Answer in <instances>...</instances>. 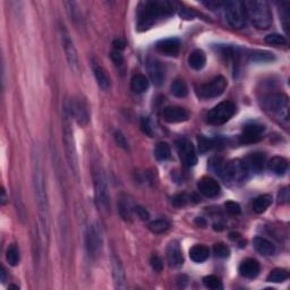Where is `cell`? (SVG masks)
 Here are the masks:
<instances>
[{"label":"cell","mask_w":290,"mask_h":290,"mask_svg":"<svg viewBox=\"0 0 290 290\" xmlns=\"http://www.w3.org/2000/svg\"><path fill=\"white\" fill-rule=\"evenodd\" d=\"M33 186L37 210H39L40 230L42 237L48 243L49 235H50V212H49V202L44 184L43 169L41 166L40 155L36 153V151L33 152Z\"/></svg>","instance_id":"cell-1"},{"label":"cell","mask_w":290,"mask_h":290,"mask_svg":"<svg viewBox=\"0 0 290 290\" xmlns=\"http://www.w3.org/2000/svg\"><path fill=\"white\" fill-rule=\"evenodd\" d=\"M174 14L173 2L167 0H152L141 3L137 17V28L140 31L151 29L156 23Z\"/></svg>","instance_id":"cell-2"},{"label":"cell","mask_w":290,"mask_h":290,"mask_svg":"<svg viewBox=\"0 0 290 290\" xmlns=\"http://www.w3.org/2000/svg\"><path fill=\"white\" fill-rule=\"evenodd\" d=\"M246 17L250 18L255 28L258 30L269 29L273 23L272 11L269 3L262 0H249L244 2Z\"/></svg>","instance_id":"cell-3"},{"label":"cell","mask_w":290,"mask_h":290,"mask_svg":"<svg viewBox=\"0 0 290 290\" xmlns=\"http://www.w3.org/2000/svg\"><path fill=\"white\" fill-rule=\"evenodd\" d=\"M212 166L216 174L219 175L224 181L230 182V184H238V182L244 181L249 175V170H247L245 163L240 160L223 162L218 159Z\"/></svg>","instance_id":"cell-4"},{"label":"cell","mask_w":290,"mask_h":290,"mask_svg":"<svg viewBox=\"0 0 290 290\" xmlns=\"http://www.w3.org/2000/svg\"><path fill=\"white\" fill-rule=\"evenodd\" d=\"M93 184L94 195L98 207L104 211H110V193L108 181H107L105 171L101 167H94L93 169Z\"/></svg>","instance_id":"cell-5"},{"label":"cell","mask_w":290,"mask_h":290,"mask_svg":"<svg viewBox=\"0 0 290 290\" xmlns=\"http://www.w3.org/2000/svg\"><path fill=\"white\" fill-rule=\"evenodd\" d=\"M65 111H66V110H65ZM65 117H66V121H65V125H64V144H65V150H66L67 161L76 179H79L78 156H77V151H76L74 132H72V129L71 127V123H70L71 114L66 111V116Z\"/></svg>","instance_id":"cell-6"},{"label":"cell","mask_w":290,"mask_h":290,"mask_svg":"<svg viewBox=\"0 0 290 290\" xmlns=\"http://www.w3.org/2000/svg\"><path fill=\"white\" fill-rule=\"evenodd\" d=\"M263 107L269 112L276 114L278 118L288 123L289 120V101L288 97L284 93H274L266 95L263 99Z\"/></svg>","instance_id":"cell-7"},{"label":"cell","mask_w":290,"mask_h":290,"mask_svg":"<svg viewBox=\"0 0 290 290\" xmlns=\"http://www.w3.org/2000/svg\"><path fill=\"white\" fill-rule=\"evenodd\" d=\"M224 15L229 25L234 29H243L246 25V11L242 1H226L223 2Z\"/></svg>","instance_id":"cell-8"},{"label":"cell","mask_w":290,"mask_h":290,"mask_svg":"<svg viewBox=\"0 0 290 290\" xmlns=\"http://www.w3.org/2000/svg\"><path fill=\"white\" fill-rule=\"evenodd\" d=\"M236 113V105L232 101H223L212 108L207 114V120L211 125L226 124Z\"/></svg>","instance_id":"cell-9"},{"label":"cell","mask_w":290,"mask_h":290,"mask_svg":"<svg viewBox=\"0 0 290 290\" xmlns=\"http://www.w3.org/2000/svg\"><path fill=\"white\" fill-rule=\"evenodd\" d=\"M228 86L227 79L223 76H217L216 78H213L212 81L209 83H205L203 85H201L197 89V95L201 99H213L218 98L226 91Z\"/></svg>","instance_id":"cell-10"},{"label":"cell","mask_w":290,"mask_h":290,"mask_svg":"<svg viewBox=\"0 0 290 290\" xmlns=\"http://www.w3.org/2000/svg\"><path fill=\"white\" fill-rule=\"evenodd\" d=\"M102 244H104V238L100 227L97 223L91 224L85 234V247L91 257L97 256L101 251Z\"/></svg>","instance_id":"cell-11"},{"label":"cell","mask_w":290,"mask_h":290,"mask_svg":"<svg viewBox=\"0 0 290 290\" xmlns=\"http://www.w3.org/2000/svg\"><path fill=\"white\" fill-rule=\"evenodd\" d=\"M60 39H62L63 49H64L65 55H66L68 65H70L72 71L77 72L79 68L77 50H76L74 42H72L70 33L67 32L66 29H65V26H62V28H60Z\"/></svg>","instance_id":"cell-12"},{"label":"cell","mask_w":290,"mask_h":290,"mask_svg":"<svg viewBox=\"0 0 290 290\" xmlns=\"http://www.w3.org/2000/svg\"><path fill=\"white\" fill-rule=\"evenodd\" d=\"M66 111L71 114V117L74 118L81 127H85L90 121L89 109H87L86 104L82 99H74L70 101L66 106Z\"/></svg>","instance_id":"cell-13"},{"label":"cell","mask_w":290,"mask_h":290,"mask_svg":"<svg viewBox=\"0 0 290 290\" xmlns=\"http://www.w3.org/2000/svg\"><path fill=\"white\" fill-rule=\"evenodd\" d=\"M179 158L187 167H193L197 163V154L194 145L186 139H181L176 143Z\"/></svg>","instance_id":"cell-14"},{"label":"cell","mask_w":290,"mask_h":290,"mask_svg":"<svg viewBox=\"0 0 290 290\" xmlns=\"http://www.w3.org/2000/svg\"><path fill=\"white\" fill-rule=\"evenodd\" d=\"M147 72L155 86H161L166 81V67L162 62L154 57H148L146 60Z\"/></svg>","instance_id":"cell-15"},{"label":"cell","mask_w":290,"mask_h":290,"mask_svg":"<svg viewBox=\"0 0 290 290\" xmlns=\"http://www.w3.org/2000/svg\"><path fill=\"white\" fill-rule=\"evenodd\" d=\"M264 131V126L259 124H249L243 129V134L240 135V143L250 144L258 142L261 135Z\"/></svg>","instance_id":"cell-16"},{"label":"cell","mask_w":290,"mask_h":290,"mask_svg":"<svg viewBox=\"0 0 290 290\" xmlns=\"http://www.w3.org/2000/svg\"><path fill=\"white\" fill-rule=\"evenodd\" d=\"M163 118L167 123H184L189 119V112L181 107H168L163 110Z\"/></svg>","instance_id":"cell-17"},{"label":"cell","mask_w":290,"mask_h":290,"mask_svg":"<svg viewBox=\"0 0 290 290\" xmlns=\"http://www.w3.org/2000/svg\"><path fill=\"white\" fill-rule=\"evenodd\" d=\"M197 188L200 190L201 194H203L204 196L210 198L217 197L221 192V187L219 185V182L215 181V179L209 177L202 178L201 181H198Z\"/></svg>","instance_id":"cell-18"},{"label":"cell","mask_w":290,"mask_h":290,"mask_svg":"<svg viewBox=\"0 0 290 290\" xmlns=\"http://www.w3.org/2000/svg\"><path fill=\"white\" fill-rule=\"evenodd\" d=\"M156 49L166 56H177L181 50V41L176 37H168L156 43Z\"/></svg>","instance_id":"cell-19"},{"label":"cell","mask_w":290,"mask_h":290,"mask_svg":"<svg viewBox=\"0 0 290 290\" xmlns=\"http://www.w3.org/2000/svg\"><path fill=\"white\" fill-rule=\"evenodd\" d=\"M245 166L249 170V173H255L258 174L261 173L265 165V154L261 153V152H255V153H251L245 159Z\"/></svg>","instance_id":"cell-20"},{"label":"cell","mask_w":290,"mask_h":290,"mask_svg":"<svg viewBox=\"0 0 290 290\" xmlns=\"http://www.w3.org/2000/svg\"><path fill=\"white\" fill-rule=\"evenodd\" d=\"M112 262V277L114 287L118 289H125L126 288V274L124 266L121 264L120 259L116 255H113L111 258Z\"/></svg>","instance_id":"cell-21"},{"label":"cell","mask_w":290,"mask_h":290,"mask_svg":"<svg viewBox=\"0 0 290 290\" xmlns=\"http://www.w3.org/2000/svg\"><path fill=\"white\" fill-rule=\"evenodd\" d=\"M167 259L170 266L173 268H179L184 263V256H182L181 246L177 242H171L167 249Z\"/></svg>","instance_id":"cell-22"},{"label":"cell","mask_w":290,"mask_h":290,"mask_svg":"<svg viewBox=\"0 0 290 290\" xmlns=\"http://www.w3.org/2000/svg\"><path fill=\"white\" fill-rule=\"evenodd\" d=\"M259 271H261V265L254 258H246L245 261L242 262L239 265V273L245 278H255L258 276Z\"/></svg>","instance_id":"cell-23"},{"label":"cell","mask_w":290,"mask_h":290,"mask_svg":"<svg viewBox=\"0 0 290 290\" xmlns=\"http://www.w3.org/2000/svg\"><path fill=\"white\" fill-rule=\"evenodd\" d=\"M288 160L284 156H273L268 163V169L277 176H282L288 170Z\"/></svg>","instance_id":"cell-24"},{"label":"cell","mask_w":290,"mask_h":290,"mask_svg":"<svg viewBox=\"0 0 290 290\" xmlns=\"http://www.w3.org/2000/svg\"><path fill=\"white\" fill-rule=\"evenodd\" d=\"M92 68H93L94 77H95V79H97L98 85L105 91L109 90L110 86H111V82H110V78H109L108 74H107L105 68L102 67L101 65L95 64V63L92 65Z\"/></svg>","instance_id":"cell-25"},{"label":"cell","mask_w":290,"mask_h":290,"mask_svg":"<svg viewBox=\"0 0 290 290\" xmlns=\"http://www.w3.org/2000/svg\"><path fill=\"white\" fill-rule=\"evenodd\" d=\"M253 245L259 254L264 255V256H270L273 255L276 252V247L268 239L263 237H255L253 240Z\"/></svg>","instance_id":"cell-26"},{"label":"cell","mask_w":290,"mask_h":290,"mask_svg":"<svg viewBox=\"0 0 290 290\" xmlns=\"http://www.w3.org/2000/svg\"><path fill=\"white\" fill-rule=\"evenodd\" d=\"M207 64V56L203 50L196 49L188 57V65L194 71H201Z\"/></svg>","instance_id":"cell-27"},{"label":"cell","mask_w":290,"mask_h":290,"mask_svg":"<svg viewBox=\"0 0 290 290\" xmlns=\"http://www.w3.org/2000/svg\"><path fill=\"white\" fill-rule=\"evenodd\" d=\"M210 256L209 247L204 245H195L189 250V257L196 263H202L207 261Z\"/></svg>","instance_id":"cell-28"},{"label":"cell","mask_w":290,"mask_h":290,"mask_svg":"<svg viewBox=\"0 0 290 290\" xmlns=\"http://www.w3.org/2000/svg\"><path fill=\"white\" fill-rule=\"evenodd\" d=\"M150 83L148 79L145 77L143 74H136L132 77L131 81V87L135 93H143L145 91H147Z\"/></svg>","instance_id":"cell-29"},{"label":"cell","mask_w":290,"mask_h":290,"mask_svg":"<svg viewBox=\"0 0 290 290\" xmlns=\"http://www.w3.org/2000/svg\"><path fill=\"white\" fill-rule=\"evenodd\" d=\"M271 204H272V196L269 195V194H264V195H261L255 198L253 202V210L255 213L261 215V213L266 211V209H268Z\"/></svg>","instance_id":"cell-30"},{"label":"cell","mask_w":290,"mask_h":290,"mask_svg":"<svg viewBox=\"0 0 290 290\" xmlns=\"http://www.w3.org/2000/svg\"><path fill=\"white\" fill-rule=\"evenodd\" d=\"M171 93L176 98H185L188 94V86L182 78L175 79L171 84Z\"/></svg>","instance_id":"cell-31"},{"label":"cell","mask_w":290,"mask_h":290,"mask_svg":"<svg viewBox=\"0 0 290 290\" xmlns=\"http://www.w3.org/2000/svg\"><path fill=\"white\" fill-rule=\"evenodd\" d=\"M154 154H155V158L160 160V161H165V160L169 159L171 155V150H170L169 144L166 142H160L156 144Z\"/></svg>","instance_id":"cell-32"},{"label":"cell","mask_w":290,"mask_h":290,"mask_svg":"<svg viewBox=\"0 0 290 290\" xmlns=\"http://www.w3.org/2000/svg\"><path fill=\"white\" fill-rule=\"evenodd\" d=\"M169 228H170V223L169 221H167L166 219L154 220L148 224V229H150L153 234H163V232L169 230Z\"/></svg>","instance_id":"cell-33"},{"label":"cell","mask_w":290,"mask_h":290,"mask_svg":"<svg viewBox=\"0 0 290 290\" xmlns=\"http://www.w3.org/2000/svg\"><path fill=\"white\" fill-rule=\"evenodd\" d=\"M289 278V273L287 270L285 269H274L270 272L268 276V281L269 282H274V284H279V282H284Z\"/></svg>","instance_id":"cell-34"},{"label":"cell","mask_w":290,"mask_h":290,"mask_svg":"<svg viewBox=\"0 0 290 290\" xmlns=\"http://www.w3.org/2000/svg\"><path fill=\"white\" fill-rule=\"evenodd\" d=\"M118 208H119V213L120 217L123 218L125 221H132L133 218V210L127 201V198H121L119 201V204H118Z\"/></svg>","instance_id":"cell-35"},{"label":"cell","mask_w":290,"mask_h":290,"mask_svg":"<svg viewBox=\"0 0 290 290\" xmlns=\"http://www.w3.org/2000/svg\"><path fill=\"white\" fill-rule=\"evenodd\" d=\"M20 257L21 256H20V250H18V247L15 245V244L10 245L6 253L7 262H8L11 266H16L18 263H20Z\"/></svg>","instance_id":"cell-36"},{"label":"cell","mask_w":290,"mask_h":290,"mask_svg":"<svg viewBox=\"0 0 290 290\" xmlns=\"http://www.w3.org/2000/svg\"><path fill=\"white\" fill-rule=\"evenodd\" d=\"M203 284L207 288L211 290H221L223 288L222 281L216 276H208L203 279Z\"/></svg>","instance_id":"cell-37"},{"label":"cell","mask_w":290,"mask_h":290,"mask_svg":"<svg viewBox=\"0 0 290 290\" xmlns=\"http://www.w3.org/2000/svg\"><path fill=\"white\" fill-rule=\"evenodd\" d=\"M251 59L253 60V62L266 63V62H272V60H274V56L273 53H270V52L257 51L251 56Z\"/></svg>","instance_id":"cell-38"},{"label":"cell","mask_w":290,"mask_h":290,"mask_svg":"<svg viewBox=\"0 0 290 290\" xmlns=\"http://www.w3.org/2000/svg\"><path fill=\"white\" fill-rule=\"evenodd\" d=\"M113 139L116 141V144L118 146L123 148L125 151H128L129 150V143L127 139H126V136L124 135V133L121 131H114L113 133Z\"/></svg>","instance_id":"cell-39"},{"label":"cell","mask_w":290,"mask_h":290,"mask_svg":"<svg viewBox=\"0 0 290 290\" xmlns=\"http://www.w3.org/2000/svg\"><path fill=\"white\" fill-rule=\"evenodd\" d=\"M215 145V141L211 139H207V137L204 136L198 137V150H200L201 153H205L207 151L211 150Z\"/></svg>","instance_id":"cell-40"},{"label":"cell","mask_w":290,"mask_h":290,"mask_svg":"<svg viewBox=\"0 0 290 290\" xmlns=\"http://www.w3.org/2000/svg\"><path fill=\"white\" fill-rule=\"evenodd\" d=\"M213 252H215L216 256L220 258H227L230 255V249L227 245H224L223 243H218L213 247Z\"/></svg>","instance_id":"cell-41"},{"label":"cell","mask_w":290,"mask_h":290,"mask_svg":"<svg viewBox=\"0 0 290 290\" xmlns=\"http://www.w3.org/2000/svg\"><path fill=\"white\" fill-rule=\"evenodd\" d=\"M265 42L272 45H285L287 44L285 36H280V34H270L265 37Z\"/></svg>","instance_id":"cell-42"},{"label":"cell","mask_w":290,"mask_h":290,"mask_svg":"<svg viewBox=\"0 0 290 290\" xmlns=\"http://www.w3.org/2000/svg\"><path fill=\"white\" fill-rule=\"evenodd\" d=\"M224 208H226L227 212L230 213L231 216H238L242 212V208L238 203H236L234 201H228L226 204H224Z\"/></svg>","instance_id":"cell-43"},{"label":"cell","mask_w":290,"mask_h":290,"mask_svg":"<svg viewBox=\"0 0 290 290\" xmlns=\"http://www.w3.org/2000/svg\"><path fill=\"white\" fill-rule=\"evenodd\" d=\"M141 128H142L143 133H145L146 135L148 136L153 135V126H152L151 120L148 119L147 117L142 118V120H141Z\"/></svg>","instance_id":"cell-44"},{"label":"cell","mask_w":290,"mask_h":290,"mask_svg":"<svg viewBox=\"0 0 290 290\" xmlns=\"http://www.w3.org/2000/svg\"><path fill=\"white\" fill-rule=\"evenodd\" d=\"M151 266L155 272H161L163 270V262L161 257L158 256V255H153V256L151 257Z\"/></svg>","instance_id":"cell-45"},{"label":"cell","mask_w":290,"mask_h":290,"mask_svg":"<svg viewBox=\"0 0 290 290\" xmlns=\"http://www.w3.org/2000/svg\"><path fill=\"white\" fill-rule=\"evenodd\" d=\"M187 202H188V197H187L185 194H181V195L174 198V205L177 208L184 207V205L187 204Z\"/></svg>","instance_id":"cell-46"},{"label":"cell","mask_w":290,"mask_h":290,"mask_svg":"<svg viewBox=\"0 0 290 290\" xmlns=\"http://www.w3.org/2000/svg\"><path fill=\"white\" fill-rule=\"evenodd\" d=\"M134 211L141 220H148V218H150V213H148L146 210L142 207H135Z\"/></svg>","instance_id":"cell-47"},{"label":"cell","mask_w":290,"mask_h":290,"mask_svg":"<svg viewBox=\"0 0 290 290\" xmlns=\"http://www.w3.org/2000/svg\"><path fill=\"white\" fill-rule=\"evenodd\" d=\"M111 59H112L113 62L116 63L117 65H120L121 63L124 62V58H123V55H121V52L116 51V50H113V51L111 52Z\"/></svg>","instance_id":"cell-48"},{"label":"cell","mask_w":290,"mask_h":290,"mask_svg":"<svg viewBox=\"0 0 290 290\" xmlns=\"http://www.w3.org/2000/svg\"><path fill=\"white\" fill-rule=\"evenodd\" d=\"M112 45H113V49H114V50H116V51H119V52H121V51H123L124 49H125V43H124V42L121 41V40H119V39H118V40H114V41H113V43H112Z\"/></svg>","instance_id":"cell-49"},{"label":"cell","mask_w":290,"mask_h":290,"mask_svg":"<svg viewBox=\"0 0 290 290\" xmlns=\"http://www.w3.org/2000/svg\"><path fill=\"white\" fill-rule=\"evenodd\" d=\"M181 16L182 18H185V20H193L195 15H194L193 11H190L188 9H181Z\"/></svg>","instance_id":"cell-50"},{"label":"cell","mask_w":290,"mask_h":290,"mask_svg":"<svg viewBox=\"0 0 290 290\" xmlns=\"http://www.w3.org/2000/svg\"><path fill=\"white\" fill-rule=\"evenodd\" d=\"M195 222L198 224V226H202V227H205V224H207V222H205L202 218H197V219L195 220Z\"/></svg>","instance_id":"cell-51"},{"label":"cell","mask_w":290,"mask_h":290,"mask_svg":"<svg viewBox=\"0 0 290 290\" xmlns=\"http://www.w3.org/2000/svg\"><path fill=\"white\" fill-rule=\"evenodd\" d=\"M6 190H5V188H2V190H1V204L2 205H5L6 204Z\"/></svg>","instance_id":"cell-52"},{"label":"cell","mask_w":290,"mask_h":290,"mask_svg":"<svg viewBox=\"0 0 290 290\" xmlns=\"http://www.w3.org/2000/svg\"><path fill=\"white\" fill-rule=\"evenodd\" d=\"M5 279H6V272H5V269H1V281L3 282L5 281Z\"/></svg>","instance_id":"cell-53"}]
</instances>
